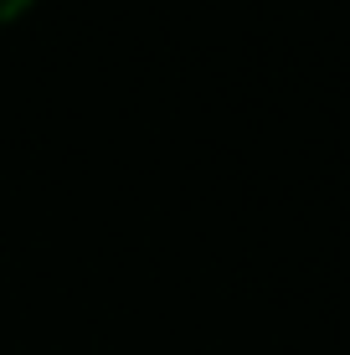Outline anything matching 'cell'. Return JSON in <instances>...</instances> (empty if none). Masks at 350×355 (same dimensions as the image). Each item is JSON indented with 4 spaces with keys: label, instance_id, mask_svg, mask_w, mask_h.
<instances>
[{
    "label": "cell",
    "instance_id": "1",
    "mask_svg": "<svg viewBox=\"0 0 350 355\" xmlns=\"http://www.w3.org/2000/svg\"><path fill=\"white\" fill-rule=\"evenodd\" d=\"M26 6H31V0H0V21H16Z\"/></svg>",
    "mask_w": 350,
    "mask_h": 355
}]
</instances>
